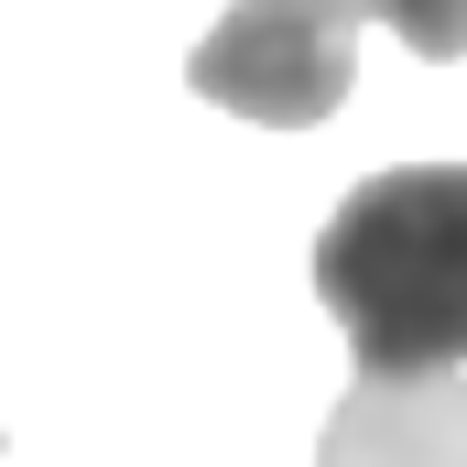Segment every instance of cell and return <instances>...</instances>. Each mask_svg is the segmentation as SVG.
Returning <instances> with one entry per match:
<instances>
[{"mask_svg":"<svg viewBox=\"0 0 467 467\" xmlns=\"http://www.w3.org/2000/svg\"><path fill=\"white\" fill-rule=\"evenodd\" d=\"M316 294L358 380L467 369V163H391L316 229Z\"/></svg>","mask_w":467,"mask_h":467,"instance_id":"1","label":"cell"},{"mask_svg":"<svg viewBox=\"0 0 467 467\" xmlns=\"http://www.w3.org/2000/svg\"><path fill=\"white\" fill-rule=\"evenodd\" d=\"M358 22L348 0H229L218 33L185 55V88L261 130H316L358 77Z\"/></svg>","mask_w":467,"mask_h":467,"instance_id":"2","label":"cell"},{"mask_svg":"<svg viewBox=\"0 0 467 467\" xmlns=\"http://www.w3.org/2000/svg\"><path fill=\"white\" fill-rule=\"evenodd\" d=\"M316 467H467V380H358L327 413Z\"/></svg>","mask_w":467,"mask_h":467,"instance_id":"3","label":"cell"},{"mask_svg":"<svg viewBox=\"0 0 467 467\" xmlns=\"http://www.w3.org/2000/svg\"><path fill=\"white\" fill-rule=\"evenodd\" d=\"M348 11H369V22H391L424 66H457L467 55V0H348Z\"/></svg>","mask_w":467,"mask_h":467,"instance_id":"4","label":"cell"}]
</instances>
